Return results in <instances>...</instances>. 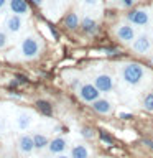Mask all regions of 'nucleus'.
I'll return each instance as SVG.
<instances>
[{"mask_svg": "<svg viewBox=\"0 0 153 158\" xmlns=\"http://www.w3.org/2000/svg\"><path fill=\"white\" fill-rule=\"evenodd\" d=\"M31 2H33L35 5H39V7H41V5L44 3V0H31Z\"/></svg>", "mask_w": 153, "mask_h": 158, "instance_id": "bb28decb", "label": "nucleus"}, {"mask_svg": "<svg viewBox=\"0 0 153 158\" xmlns=\"http://www.w3.org/2000/svg\"><path fill=\"white\" fill-rule=\"evenodd\" d=\"M64 25H66V28H69V30H76L79 25H81L77 13H74V12L68 13L66 17H64Z\"/></svg>", "mask_w": 153, "mask_h": 158, "instance_id": "2eb2a0df", "label": "nucleus"}, {"mask_svg": "<svg viewBox=\"0 0 153 158\" xmlns=\"http://www.w3.org/2000/svg\"><path fill=\"white\" fill-rule=\"evenodd\" d=\"M36 106H38V109L44 114V115H51L53 114V109H51V106H49V102H46V101H38Z\"/></svg>", "mask_w": 153, "mask_h": 158, "instance_id": "6ab92c4d", "label": "nucleus"}, {"mask_svg": "<svg viewBox=\"0 0 153 158\" xmlns=\"http://www.w3.org/2000/svg\"><path fill=\"white\" fill-rule=\"evenodd\" d=\"M66 147H68V142H66V138H63V137H56L48 143V150L51 153H63L66 150Z\"/></svg>", "mask_w": 153, "mask_h": 158, "instance_id": "f8f14e48", "label": "nucleus"}, {"mask_svg": "<svg viewBox=\"0 0 153 158\" xmlns=\"http://www.w3.org/2000/svg\"><path fill=\"white\" fill-rule=\"evenodd\" d=\"M84 7H89V8H94V7H99L101 5V0H81Z\"/></svg>", "mask_w": 153, "mask_h": 158, "instance_id": "4be33fe9", "label": "nucleus"}, {"mask_svg": "<svg viewBox=\"0 0 153 158\" xmlns=\"http://www.w3.org/2000/svg\"><path fill=\"white\" fill-rule=\"evenodd\" d=\"M79 27L82 28V31L84 33H87V35H92V33H96L97 31V22L94 20L92 17H84L82 20H81V25Z\"/></svg>", "mask_w": 153, "mask_h": 158, "instance_id": "ddd939ff", "label": "nucleus"}, {"mask_svg": "<svg viewBox=\"0 0 153 158\" xmlns=\"http://www.w3.org/2000/svg\"><path fill=\"white\" fill-rule=\"evenodd\" d=\"M120 117H122V118H130L132 115H130V114H120Z\"/></svg>", "mask_w": 153, "mask_h": 158, "instance_id": "cd10ccee", "label": "nucleus"}, {"mask_svg": "<svg viewBox=\"0 0 153 158\" xmlns=\"http://www.w3.org/2000/svg\"><path fill=\"white\" fill-rule=\"evenodd\" d=\"M94 86H96L101 92H110L114 89V79L109 74H99L94 79Z\"/></svg>", "mask_w": 153, "mask_h": 158, "instance_id": "1a4fd4ad", "label": "nucleus"}, {"mask_svg": "<svg viewBox=\"0 0 153 158\" xmlns=\"http://www.w3.org/2000/svg\"><path fill=\"white\" fill-rule=\"evenodd\" d=\"M18 150L22 155H30L33 150H35V143H33V137L25 133V135L20 137L18 140Z\"/></svg>", "mask_w": 153, "mask_h": 158, "instance_id": "9d476101", "label": "nucleus"}, {"mask_svg": "<svg viewBox=\"0 0 153 158\" xmlns=\"http://www.w3.org/2000/svg\"><path fill=\"white\" fill-rule=\"evenodd\" d=\"M33 143H35V148H36V150H43V148L49 143V140H48L46 135H43V133H35Z\"/></svg>", "mask_w": 153, "mask_h": 158, "instance_id": "f3484780", "label": "nucleus"}, {"mask_svg": "<svg viewBox=\"0 0 153 158\" xmlns=\"http://www.w3.org/2000/svg\"><path fill=\"white\" fill-rule=\"evenodd\" d=\"M7 2H8V0H0V12H2V10L5 8V5H7Z\"/></svg>", "mask_w": 153, "mask_h": 158, "instance_id": "a878e982", "label": "nucleus"}, {"mask_svg": "<svg viewBox=\"0 0 153 158\" xmlns=\"http://www.w3.org/2000/svg\"><path fill=\"white\" fill-rule=\"evenodd\" d=\"M107 2H110V3H112V2H117V0H107Z\"/></svg>", "mask_w": 153, "mask_h": 158, "instance_id": "7c9ffc66", "label": "nucleus"}, {"mask_svg": "<svg viewBox=\"0 0 153 158\" xmlns=\"http://www.w3.org/2000/svg\"><path fill=\"white\" fill-rule=\"evenodd\" d=\"M151 44H153L151 38L148 36L147 33H142V35H137V38L132 41L130 46H132L133 51L138 53V54H147L151 49Z\"/></svg>", "mask_w": 153, "mask_h": 158, "instance_id": "423d86ee", "label": "nucleus"}, {"mask_svg": "<svg viewBox=\"0 0 153 158\" xmlns=\"http://www.w3.org/2000/svg\"><path fill=\"white\" fill-rule=\"evenodd\" d=\"M143 143H145L148 148H151V150H153V140H143Z\"/></svg>", "mask_w": 153, "mask_h": 158, "instance_id": "393cba45", "label": "nucleus"}, {"mask_svg": "<svg viewBox=\"0 0 153 158\" xmlns=\"http://www.w3.org/2000/svg\"><path fill=\"white\" fill-rule=\"evenodd\" d=\"M39 49H41V44H39L38 38L35 35H28L22 40L20 43V53H22V58L25 59H33L39 54Z\"/></svg>", "mask_w": 153, "mask_h": 158, "instance_id": "f03ea898", "label": "nucleus"}, {"mask_svg": "<svg viewBox=\"0 0 153 158\" xmlns=\"http://www.w3.org/2000/svg\"><path fill=\"white\" fill-rule=\"evenodd\" d=\"M115 36L118 41L125 43V44H132V41L137 38V31L133 28V25H130L128 22H123V23H118L115 30H114Z\"/></svg>", "mask_w": 153, "mask_h": 158, "instance_id": "7ed1b4c3", "label": "nucleus"}, {"mask_svg": "<svg viewBox=\"0 0 153 158\" xmlns=\"http://www.w3.org/2000/svg\"><path fill=\"white\" fill-rule=\"evenodd\" d=\"M10 12L20 17H28L30 15V5L27 3V0H8L7 2Z\"/></svg>", "mask_w": 153, "mask_h": 158, "instance_id": "6e6552de", "label": "nucleus"}, {"mask_svg": "<svg viewBox=\"0 0 153 158\" xmlns=\"http://www.w3.org/2000/svg\"><path fill=\"white\" fill-rule=\"evenodd\" d=\"M81 133H82V137H84V138H92V137H94L92 128H89V127H84L82 130H81Z\"/></svg>", "mask_w": 153, "mask_h": 158, "instance_id": "5701e85b", "label": "nucleus"}, {"mask_svg": "<svg viewBox=\"0 0 153 158\" xmlns=\"http://www.w3.org/2000/svg\"><path fill=\"white\" fill-rule=\"evenodd\" d=\"M56 158H71V156H68V155H58Z\"/></svg>", "mask_w": 153, "mask_h": 158, "instance_id": "c85d7f7f", "label": "nucleus"}, {"mask_svg": "<svg viewBox=\"0 0 153 158\" xmlns=\"http://www.w3.org/2000/svg\"><path fill=\"white\" fill-rule=\"evenodd\" d=\"M77 94H79V97H81V101H84V102H94V101H97L99 97H101V91L94 86V84H91V82H84V84H81V87L77 89Z\"/></svg>", "mask_w": 153, "mask_h": 158, "instance_id": "39448f33", "label": "nucleus"}, {"mask_svg": "<svg viewBox=\"0 0 153 158\" xmlns=\"http://www.w3.org/2000/svg\"><path fill=\"white\" fill-rule=\"evenodd\" d=\"M143 76H145V69H143L142 64L128 63L122 68V79L130 86H138L142 82Z\"/></svg>", "mask_w": 153, "mask_h": 158, "instance_id": "f257e3e1", "label": "nucleus"}, {"mask_svg": "<svg viewBox=\"0 0 153 158\" xmlns=\"http://www.w3.org/2000/svg\"><path fill=\"white\" fill-rule=\"evenodd\" d=\"M92 109L96 110L97 114H102V115H105V114H110L112 112V102L109 101V99H102V97H99L97 101H94L92 102Z\"/></svg>", "mask_w": 153, "mask_h": 158, "instance_id": "9b49d317", "label": "nucleus"}, {"mask_svg": "<svg viewBox=\"0 0 153 158\" xmlns=\"http://www.w3.org/2000/svg\"><path fill=\"white\" fill-rule=\"evenodd\" d=\"M135 3H137V0H117L118 8H122V10H130L135 7Z\"/></svg>", "mask_w": 153, "mask_h": 158, "instance_id": "aec40b11", "label": "nucleus"}, {"mask_svg": "<svg viewBox=\"0 0 153 158\" xmlns=\"http://www.w3.org/2000/svg\"><path fill=\"white\" fill-rule=\"evenodd\" d=\"M101 140H104V142H105V143H109V145H112V137L110 135H109V133L107 132H101Z\"/></svg>", "mask_w": 153, "mask_h": 158, "instance_id": "b1692460", "label": "nucleus"}, {"mask_svg": "<svg viewBox=\"0 0 153 158\" xmlns=\"http://www.w3.org/2000/svg\"><path fill=\"white\" fill-rule=\"evenodd\" d=\"M142 106L145 110L148 112H153V92H148L145 97H143V102H142Z\"/></svg>", "mask_w": 153, "mask_h": 158, "instance_id": "a211bd4d", "label": "nucleus"}, {"mask_svg": "<svg viewBox=\"0 0 153 158\" xmlns=\"http://www.w3.org/2000/svg\"><path fill=\"white\" fill-rule=\"evenodd\" d=\"M127 22L133 27H147L150 23V10L148 8H133L127 13Z\"/></svg>", "mask_w": 153, "mask_h": 158, "instance_id": "20e7f679", "label": "nucleus"}, {"mask_svg": "<svg viewBox=\"0 0 153 158\" xmlns=\"http://www.w3.org/2000/svg\"><path fill=\"white\" fill-rule=\"evenodd\" d=\"M8 44V35L0 30V49H3Z\"/></svg>", "mask_w": 153, "mask_h": 158, "instance_id": "412c9836", "label": "nucleus"}, {"mask_svg": "<svg viewBox=\"0 0 153 158\" xmlns=\"http://www.w3.org/2000/svg\"><path fill=\"white\" fill-rule=\"evenodd\" d=\"M71 158H89V150L86 145H76L71 150Z\"/></svg>", "mask_w": 153, "mask_h": 158, "instance_id": "dca6fc26", "label": "nucleus"}, {"mask_svg": "<svg viewBox=\"0 0 153 158\" xmlns=\"http://www.w3.org/2000/svg\"><path fill=\"white\" fill-rule=\"evenodd\" d=\"M23 17H20V15H8L7 18H5V28H7V31L8 33H18V31H22V28H23Z\"/></svg>", "mask_w": 153, "mask_h": 158, "instance_id": "0eeeda50", "label": "nucleus"}, {"mask_svg": "<svg viewBox=\"0 0 153 158\" xmlns=\"http://www.w3.org/2000/svg\"><path fill=\"white\" fill-rule=\"evenodd\" d=\"M31 122H33V118L28 112H20L17 115V127L20 130H27V128L31 125Z\"/></svg>", "mask_w": 153, "mask_h": 158, "instance_id": "4468645a", "label": "nucleus"}, {"mask_svg": "<svg viewBox=\"0 0 153 158\" xmlns=\"http://www.w3.org/2000/svg\"><path fill=\"white\" fill-rule=\"evenodd\" d=\"M0 130H2V118H0Z\"/></svg>", "mask_w": 153, "mask_h": 158, "instance_id": "c756f323", "label": "nucleus"}]
</instances>
